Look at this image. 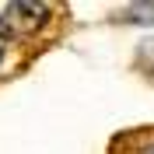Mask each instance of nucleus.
Segmentation results:
<instances>
[{
    "mask_svg": "<svg viewBox=\"0 0 154 154\" xmlns=\"http://www.w3.org/2000/svg\"><path fill=\"white\" fill-rule=\"evenodd\" d=\"M46 14H49L46 4H11L0 14V38H14V35H25V32H35Z\"/></svg>",
    "mask_w": 154,
    "mask_h": 154,
    "instance_id": "obj_1",
    "label": "nucleus"
},
{
    "mask_svg": "<svg viewBox=\"0 0 154 154\" xmlns=\"http://www.w3.org/2000/svg\"><path fill=\"white\" fill-rule=\"evenodd\" d=\"M0 60H4V38H0Z\"/></svg>",
    "mask_w": 154,
    "mask_h": 154,
    "instance_id": "obj_2",
    "label": "nucleus"
}]
</instances>
